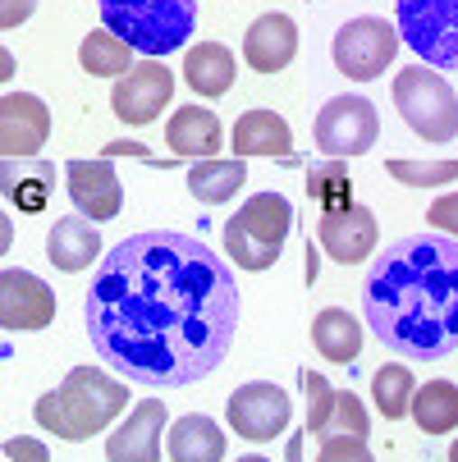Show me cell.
I'll return each mask as SVG.
<instances>
[{"instance_id": "cell-6", "label": "cell", "mask_w": 458, "mask_h": 462, "mask_svg": "<svg viewBox=\"0 0 458 462\" xmlns=\"http://www.w3.org/2000/svg\"><path fill=\"white\" fill-rule=\"evenodd\" d=\"M395 106L404 115V124L426 143H449L458 134V97L449 88V79H440L435 69L408 64L395 74Z\"/></svg>"}, {"instance_id": "cell-2", "label": "cell", "mask_w": 458, "mask_h": 462, "mask_svg": "<svg viewBox=\"0 0 458 462\" xmlns=\"http://www.w3.org/2000/svg\"><path fill=\"white\" fill-rule=\"evenodd\" d=\"M362 307L371 335L408 362H440L458 348V238L408 234L371 261Z\"/></svg>"}, {"instance_id": "cell-25", "label": "cell", "mask_w": 458, "mask_h": 462, "mask_svg": "<svg viewBox=\"0 0 458 462\" xmlns=\"http://www.w3.org/2000/svg\"><path fill=\"white\" fill-rule=\"evenodd\" d=\"M408 417L417 421V430L426 435H449L458 426V384L449 380H426L422 389H413Z\"/></svg>"}, {"instance_id": "cell-17", "label": "cell", "mask_w": 458, "mask_h": 462, "mask_svg": "<svg viewBox=\"0 0 458 462\" xmlns=\"http://www.w3.org/2000/svg\"><path fill=\"white\" fill-rule=\"evenodd\" d=\"M298 55V28L289 14H261L243 37V60L257 74H280Z\"/></svg>"}, {"instance_id": "cell-1", "label": "cell", "mask_w": 458, "mask_h": 462, "mask_svg": "<svg viewBox=\"0 0 458 462\" xmlns=\"http://www.w3.org/2000/svg\"><path fill=\"white\" fill-rule=\"evenodd\" d=\"M83 320L101 362L128 384L183 389L225 362L238 335V284L202 238L147 229L106 252Z\"/></svg>"}, {"instance_id": "cell-24", "label": "cell", "mask_w": 458, "mask_h": 462, "mask_svg": "<svg viewBox=\"0 0 458 462\" xmlns=\"http://www.w3.org/2000/svg\"><path fill=\"white\" fill-rule=\"evenodd\" d=\"M312 344H316V353L325 362L344 366V362H358V353H362V329H358V320L344 307H325L312 320Z\"/></svg>"}, {"instance_id": "cell-12", "label": "cell", "mask_w": 458, "mask_h": 462, "mask_svg": "<svg viewBox=\"0 0 458 462\" xmlns=\"http://www.w3.org/2000/svg\"><path fill=\"white\" fill-rule=\"evenodd\" d=\"M316 234H321V247L331 252V261H340V266H358V261H367L371 247H376V216L367 207L349 202L340 211H321Z\"/></svg>"}, {"instance_id": "cell-22", "label": "cell", "mask_w": 458, "mask_h": 462, "mask_svg": "<svg viewBox=\"0 0 458 462\" xmlns=\"http://www.w3.org/2000/svg\"><path fill=\"white\" fill-rule=\"evenodd\" d=\"M234 152L238 156H289L294 134L276 110H248L234 124Z\"/></svg>"}, {"instance_id": "cell-10", "label": "cell", "mask_w": 458, "mask_h": 462, "mask_svg": "<svg viewBox=\"0 0 458 462\" xmlns=\"http://www.w3.org/2000/svg\"><path fill=\"white\" fill-rule=\"evenodd\" d=\"M170 97H174V74L165 69L161 60L143 55L124 79H115L110 110H115V119H124V124H152V119L170 106Z\"/></svg>"}, {"instance_id": "cell-8", "label": "cell", "mask_w": 458, "mask_h": 462, "mask_svg": "<svg viewBox=\"0 0 458 462\" xmlns=\"http://www.w3.org/2000/svg\"><path fill=\"white\" fill-rule=\"evenodd\" d=\"M399 46H404V37H399L395 23H385V19H376V14L349 19V23L335 32V69H340L344 79H358V83L380 79L389 64H395Z\"/></svg>"}, {"instance_id": "cell-31", "label": "cell", "mask_w": 458, "mask_h": 462, "mask_svg": "<svg viewBox=\"0 0 458 462\" xmlns=\"http://www.w3.org/2000/svg\"><path fill=\"white\" fill-rule=\"evenodd\" d=\"M303 389H307V430L325 435V426H331V417H335L340 389H331L325 375H316V371H303Z\"/></svg>"}, {"instance_id": "cell-19", "label": "cell", "mask_w": 458, "mask_h": 462, "mask_svg": "<svg viewBox=\"0 0 458 462\" xmlns=\"http://www.w3.org/2000/svg\"><path fill=\"white\" fill-rule=\"evenodd\" d=\"M165 143H170V152H179V156H211V152H220V143H225V128H220V119L207 110V106H183V110H174L170 115V124H165Z\"/></svg>"}, {"instance_id": "cell-13", "label": "cell", "mask_w": 458, "mask_h": 462, "mask_svg": "<svg viewBox=\"0 0 458 462\" xmlns=\"http://www.w3.org/2000/svg\"><path fill=\"white\" fill-rule=\"evenodd\" d=\"M55 320V293L33 271H5L0 275V325L10 329H46Z\"/></svg>"}, {"instance_id": "cell-5", "label": "cell", "mask_w": 458, "mask_h": 462, "mask_svg": "<svg viewBox=\"0 0 458 462\" xmlns=\"http://www.w3.org/2000/svg\"><path fill=\"white\" fill-rule=\"evenodd\" d=\"M294 229V207L280 192H257L238 207L234 220H225V252L238 261V271H271Z\"/></svg>"}, {"instance_id": "cell-28", "label": "cell", "mask_w": 458, "mask_h": 462, "mask_svg": "<svg viewBox=\"0 0 458 462\" xmlns=\"http://www.w3.org/2000/svg\"><path fill=\"white\" fill-rule=\"evenodd\" d=\"M307 197L321 207V211H340L353 202V179H349V165L335 161V156H325L307 170Z\"/></svg>"}, {"instance_id": "cell-34", "label": "cell", "mask_w": 458, "mask_h": 462, "mask_svg": "<svg viewBox=\"0 0 458 462\" xmlns=\"http://www.w3.org/2000/svg\"><path fill=\"white\" fill-rule=\"evenodd\" d=\"M426 220H431L440 234H453V238H458V192H449V197H435V202H431V211H426Z\"/></svg>"}, {"instance_id": "cell-29", "label": "cell", "mask_w": 458, "mask_h": 462, "mask_svg": "<svg viewBox=\"0 0 458 462\" xmlns=\"http://www.w3.org/2000/svg\"><path fill=\"white\" fill-rule=\"evenodd\" d=\"M413 371L404 362H385L380 371H371V399L376 408L395 421V417H408V403H413Z\"/></svg>"}, {"instance_id": "cell-14", "label": "cell", "mask_w": 458, "mask_h": 462, "mask_svg": "<svg viewBox=\"0 0 458 462\" xmlns=\"http://www.w3.org/2000/svg\"><path fill=\"white\" fill-rule=\"evenodd\" d=\"M51 134V115H46V101L33 97V92H10L0 101V152L5 156H33L42 152Z\"/></svg>"}, {"instance_id": "cell-20", "label": "cell", "mask_w": 458, "mask_h": 462, "mask_svg": "<svg viewBox=\"0 0 458 462\" xmlns=\"http://www.w3.org/2000/svg\"><path fill=\"white\" fill-rule=\"evenodd\" d=\"M183 83L198 97H225L234 88V55L220 42H198L183 55Z\"/></svg>"}, {"instance_id": "cell-4", "label": "cell", "mask_w": 458, "mask_h": 462, "mask_svg": "<svg viewBox=\"0 0 458 462\" xmlns=\"http://www.w3.org/2000/svg\"><path fill=\"white\" fill-rule=\"evenodd\" d=\"M97 10L115 37L152 60L192 42V28H198V0H101Z\"/></svg>"}, {"instance_id": "cell-3", "label": "cell", "mask_w": 458, "mask_h": 462, "mask_svg": "<svg viewBox=\"0 0 458 462\" xmlns=\"http://www.w3.org/2000/svg\"><path fill=\"white\" fill-rule=\"evenodd\" d=\"M128 408V384L92 371V366H74L51 393H42L33 417L55 430L60 439H92L97 430H106L119 412Z\"/></svg>"}, {"instance_id": "cell-11", "label": "cell", "mask_w": 458, "mask_h": 462, "mask_svg": "<svg viewBox=\"0 0 458 462\" xmlns=\"http://www.w3.org/2000/svg\"><path fill=\"white\" fill-rule=\"evenodd\" d=\"M225 417H229V426H234L243 439L266 444V439H276V435L289 426L294 403H289V393H285L280 384L252 380V384H243V389H234V393H229Z\"/></svg>"}, {"instance_id": "cell-27", "label": "cell", "mask_w": 458, "mask_h": 462, "mask_svg": "<svg viewBox=\"0 0 458 462\" xmlns=\"http://www.w3.org/2000/svg\"><path fill=\"white\" fill-rule=\"evenodd\" d=\"M79 64L88 74H97V79H124L128 69H134V46H128L124 37H115L110 28H97V32L83 37Z\"/></svg>"}, {"instance_id": "cell-7", "label": "cell", "mask_w": 458, "mask_h": 462, "mask_svg": "<svg viewBox=\"0 0 458 462\" xmlns=\"http://www.w3.org/2000/svg\"><path fill=\"white\" fill-rule=\"evenodd\" d=\"M395 28L431 69H458V0H399Z\"/></svg>"}, {"instance_id": "cell-15", "label": "cell", "mask_w": 458, "mask_h": 462, "mask_svg": "<svg viewBox=\"0 0 458 462\" xmlns=\"http://www.w3.org/2000/svg\"><path fill=\"white\" fill-rule=\"evenodd\" d=\"M70 197H74V207L88 216V220H110L119 216L124 207V192H119V174L115 165L101 156V161H70Z\"/></svg>"}, {"instance_id": "cell-26", "label": "cell", "mask_w": 458, "mask_h": 462, "mask_svg": "<svg viewBox=\"0 0 458 462\" xmlns=\"http://www.w3.org/2000/svg\"><path fill=\"white\" fill-rule=\"evenodd\" d=\"M55 170L33 156H5V197L19 202V211H42L51 197Z\"/></svg>"}, {"instance_id": "cell-23", "label": "cell", "mask_w": 458, "mask_h": 462, "mask_svg": "<svg viewBox=\"0 0 458 462\" xmlns=\"http://www.w3.org/2000/svg\"><path fill=\"white\" fill-rule=\"evenodd\" d=\"M248 183V165H243V156H234V161H216V156H207V161H198L188 170V192L198 197L202 207H220V202H229V197H238V188Z\"/></svg>"}, {"instance_id": "cell-36", "label": "cell", "mask_w": 458, "mask_h": 462, "mask_svg": "<svg viewBox=\"0 0 458 462\" xmlns=\"http://www.w3.org/2000/svg\"><path fill=\"white\" fill-rule=\"evenodd\" d=\"M5 457H42V448H33V439H10Z\"/></svg>"}, {"instance_id": "cell-16", "label": "cell", "mask_w": 458, "mask_h": 462, "mask_svg": "<svg viewBox=\"0 0 458 462\" xmlns=\"http://www.w3.org/2000/svg\"><path fill=\"white\" fill-rule=\"evenodd\" d=\"M161 430H165V408L156 399H143L128 421L106 439L110 462H156L161 457Z\"/></svg>"}, {"instance_id": "cell-21", "label": "cell", "mask_w": 458, "mask_h": 462, "mask_svg": "<svg viewBox=\"0 0 458 462\" xmlns=\"http://www.w3.org/2000/svg\"><path fill=\"white\" fill-rule=\"evenodd\" d=\"M165 453L174 462H220L225 457V430L202 417V412H192V417H179L170 426V439H165Z\"/></svg>"}, {"instance_id": "cell-9", "label": "cell", "mask_w": 458, "mask_h": 462, "mask_svg": "<svg viewBox=\"0 0 458 462\" xmlns=\"http://www.w3.org/2000/svg\"><path fill=\"white\" fill-rule=\"evenodd\" d=\"M380 138V119H376V106L367 97H331L316 115V147L335 161H349V156H362L371 152Z\"/></svg>"}, {"instance_id": "cell-35", "label": "cell", "mask_w": 458, "mask_h": 462, "mask_svg": "<svg viewBox=\"0 0 458 462\" xmlns=\"http://www.w3.org/2000/svg\"><path fill=\"white\" fill-rule=\"evenodd\" d=\"M33 5H37V0H5V5H0V23H5V28H19V23L33 14Z\"/></svg>"}, {"instance_id": "cell-32", "label": "cell", "mask_w": 458, "mask_h": 462, "mask_svg": "<svg viewBox=\"0 0 458 462\" xmlns=\"http://www.w3.org/2000/svg\"><path fill=\"white\" fill-rule=\"evenodd\" d=\"M367 426H371V417H367L362 399L344 389L340 399H335V417H331V426H325V435H331V430H349V435H362L367 439Z\"/></svg>"}, {"instance_id": "cell-37", "label": "cell", "mask_w": 458, "mask_h": 462, "mask_svg": "<svg viewBox=\"0 0 458 462\" xmlns=\"http://www.w3.org/2000/svg\"><path fill=\"white\" fill-rule=\"evenodd\" d=\"M449 462H458V444H449Z\"/></svg>"}, {"instance_id": "cell-18", "label": "cell", "mask_w": 458, "mask_h": 462, "mask_svg": "<svg viewBox=\"0 0 458 462\" xmlns=\"http://www.w3.org/2000/svg\"><path fill=\"white\" fill-rule=\"evenodd\" d=\"M46 256H51V266L70 271V275L88 271L92 261L101 256V234H97V225H92L83 211L55 220L51 234H46Z\"/></svg>"}, {"instance_id": "cell-33", "label": "cell", "mask_w": 458, "mask_h": 462, "mask_svg": "<svg viewBox=\"0 0 458 462\" xmlns=\"http://www.w3.org/2000/svg\"><path fill=\"white\" fill-rule=\"evenodd\" d=\"M321 462H344V457H353V462H367L371 457V448L362 444V435H349V430H331V435H321Z\"/></svg>"}, {"instance_id": "cell-30", "label": "cell", "mask_w": 458, "mask_h": 462, "mask_svg": "<svg viewBox=\"0 0 458 462\" xmlns=\"http://www.w3.org/2000/svg\"><path fill=\"white\" fill-rule=\"evenodd\" d=\"M385 170L408 188H440V183L458 179V161H389Z\"/></svg>"}]
</instances>
